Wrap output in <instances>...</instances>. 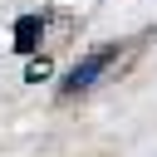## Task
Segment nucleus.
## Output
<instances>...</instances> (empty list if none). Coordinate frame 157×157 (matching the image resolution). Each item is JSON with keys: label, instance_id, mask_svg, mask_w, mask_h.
Here are the masks:
<instances>
[{"label": "nucleus", "instance_id": "obj_1", "mask_svg": "<svg viewBox=\"0 0 157 157\" xmlns=\"http://www.w3.org/2000/svg\"><path fill=\"white\" fill-rule=\"evenodd\" d=\"M113 59H118V49H113V44H103V49L83 54V59L69 69V78H64V93H78V88H88V83H93V78H98V74H103Z\"/></svg>", "mask_w": 157, "mask_h": 157}, {"label": "nucleus", "instance_id": "obj_2", "mask_svg": "<svg viewBox=\"0 0 157 157\" xmlns=\"http://www.w3.org/2000/svg\"><path fill=\"white\" fill-rule=\"evenodd\" d=\"M39 34H44V20H39V15H20V20H15V49H20V54H29V49L39 44Z\"/></svg>", "mask_w": 157, "mask_h": 157}]
</instances>
